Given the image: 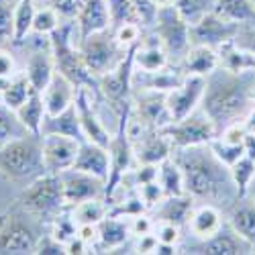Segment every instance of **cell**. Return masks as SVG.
Masks as SVG:
<instances>
[{
    "mask_svg": "<svg viewBox=\"0 0 255 255\" xmlns=\"http://www.w3.org/2000/svg\"><path fill=\"white\" fill-rule=\"evenodd\" d=\"M237 41L255 53V27H241V31L237 35Z\"/></svg>",
    "mask_w": 255,
    "mask_h": 255,
    "instance_id": "cell-57",
    "label": "cell"
},
{
    "mask_svg": "<svg viewBox=\"0 0 255 255\" xmlns=\"http://www.w3.org/2000/svg\"><path fill=\"white\" fill-rule=\"evenodd\" d=\"M253 94L255 72L233 74L223 68H217L206 78V90L200 109L210 117L217 131L221 133L225 127L245 119V115L253 106Z\"/></svg>",
    "mask_w": 255,
    "mask_h": 255,
    "instance_id": "cell-2",
    "label": "cell"
},
{
    "mask_svg": "<svg viewBox=\"0 0 255 255\" xmlns=\"http://www.w3.org/2000/svg\"><path fill=\"white\" fill-rule=\"evenodd\" d=\"M14 0H0V45L12 43L14 33Z\"/></svg>",
    "mask_w": 255,
    "mask_h": 255,
    "instance_id": "cell-45",
    "label": "cell"
},
{
    "mask_svg": "<svg viewBox=\"0 0 255 255\" xmlns=\"http://www.w3.org/2000/svg\"><path fill=\"white\" fill-rule=\"evenodd\" d=\"M61 23H63V18L59 16V12L47 4V6H43V8H37V10H35L33 33H35V35H41V37H49Z\"/></svg>",
    "mask_w": 255,
    "mask_h": 255,
    "instance_id": "cell-43",
    "label": "cell"
},
{
    "mask_svg": "<svg viewBox=\"0 0 255 255\" xmlns=\"http://www.w3.org/2000/svg\"><path fill=\"white\" fill-rule=\"evenodd\" d=\"M182 227L167 223V221H155L153 227V235L157 237L159 243H167V245H180L182 241Z\"/></svg>",
    "mask_w": 255,
    "mask_h": 255,
    "instance_id": "cell-48",
    "label": "cell"
},
{
    "mask_svg": "<svg viewBox=\"0 0 255 255\" xmlns=\"http://www.w3.org/2000/svg\"><path fill=\"white\" fill-rule=\"evenodd\" d=\"M215 12L241 27H255V0H217Z\"/></svg>",
    "mask_w": 255,
    "mask_h": 255,
    "instance_id": "cell-32",
    "label": "cell"
},
{
    "mask_svg": "<svg viewBox=\"0 0 255 255\" xmlns=\"http://www.w3.org/2000/svg\"><path fill=\"white\" fill-rule=\"evenodd\" d=\"M143 29L145 27L141 23H125L121 27H115L113 33H115L117 41H119L123 47H131V45H137L139 41H141V37L145 35Z\"/></svg>",
    "mask_w": 255,
    "mask_h": 255,
    "instance_id": "cell-47",
    "label": "cell"
},
{
    "mask_svg": "<svg viewBox=\"0 0 255 255\" xmlns=\"http://www.w3.org/2000/svg\"><path fill=\"white\" fill-rule=\"evenodd\" d=\"M76 37H78V31H76L74 20H63V23L49 35V47L53 53L55 70L61 76H66L76 88L86 86L102 100L98 78L88 70L86 61H84V57L80 53V45H78Z\"/></svg>",
    "mask_w": 255,
    "mask_h": 255,
    "instance_id": "cell-3",
    "label": "cell"
},
{
    "mask_svg": "<svg viewBox=\"0 0 255 255\" xmlns=\"http://www.w3.org/2000/svg\"><path fill=\"white\" fill-rule=\"evenodd\" d=\"M106 4L111 12V29L125 23H141V16L131 0H106Z\"/></svg>",
    "mask_w": 255,
    "mask_h": 255,
    "instance_id": "cell-40",
    "label": "cell"
},
{
    "mask_svg": "<svg viewBox=\"0 0 255 255\" xmlns=\"http://www.w3.org/2000/svg\"><path fill=\"white\" fill-rule=\"evenodd\" d=\"M78 45H80V53H82L84 61H86L88 70L96 78H100L102 74L117 68L123 61V57L127 55V51H129V47H123L117 41L113 29L94 33L86 39H82Z\"/></svg>",
    "mask_w": 255,
    "mask_h": 255,
    "instance_id": "cell-7",
    "label": "cell"
},
{
    "mask_svg": "<svg viewBox=\"0 0 255 255\" xmlns=\"http://www.w3.org/2000/svg\"><path fill=\"white\" fill-rule=\"evenodd\" d=\"M74 23L78 31V43L94 33L111 29V12H109L106 0H84Z\"/></svg>",
    "mask_w": 255,
    "mask_h": 255,
    "instance_id": "cell-18",
    "label": "cell"
},
{
    "mask_svg": "<svg viewBox=\"0 0 255 255\" xmlns=\"http://www.w3.org/2000/svg\"><path fill=\"white\" fill-rule=\"evenodd\" d=\"M55 61H53V53L51 47L47 45L43 47H37L29 53L27 57V66H25V76L29 78L33 90H39L43 94V90L47 88V84L51 82V78L55 76Z\"/></svg>",
    "mask_w": 255,
    "mask_h": 255,
    "instance_id": "cell-22",
    "label": "cell"
},
{
    "mask_svg": "<svg viewBox=\"0 0 255 255\" xmlns=\"http://www.w3.org/2000/svg\"><path fill=\"white\" fill-rule=\"evenodd\" d=\"M129 237H131L129 219L109 215L106 219H102L98 223V243H96L94 253L117 251V249H121L127 241H129Z\"/></svg>",
    "mask_w": 255,
    "mask_h": 255,
    "instance_id": "cell-25",
    "label": "cell"
},
{
    "mask_svg": "<svg viewBox=\"0 0 255 255\" xmlns=\"http://www.w3.org/2000/svg\"><path fill=\"white\" fill-rule=\"evenodd\" d=\"M76 92H78V88L74 86V84L66 76L55 72V76L47 84V88L43 90L45 113L49 117H53V115H59L66 109H70V106L74 104V100H76Z\"/></svg>",
    "mask_w": 255,
    "mask_h": 255,
    "instance_id": "cell-28",
    "label": "cell"
},
{
    "mask_svg": "<svg viewBox=\"0 0 255 255\" xmlns=\"http://www.w3.org/2000/svg\"><path fill=\"white\" fill-rule=\"evenodd\" d=\"M16 74H18V70H16L14 55L8 49L0 47V80H10Z\"/></svg>",
    "mask_w": 255,
    "mask_h": 255,
    "instance_id": "cell-54",
    "label": "cell"
},
{
    "mask_svg": "<svg viewBox=\"0 0 255 255\" xmlns=\"http://www.w3.org/2000/svg\"><path fill=\"white\" fill-rule=\"evenodd\" d=\"M82 4H84V0H49V6L55 8L63 20H74Z\"/></svg>",
    "mask_w": 255,
    "mask_h": 255,
    "instance_id": "cell-50",
    "label": "cell"
},
{
    "mask_svg": "<svg viewBox=\"0 0 255 255\" xmlns=\"http://www.w3.org/2000/svg\"><path fill=\"white\" fill-rule=\"evenodd\" d=\"M161 133L169 139L174 149H184V147H196V145H208L217 137V127L210 121V117L200 109H196L186 119L172 121L169 125L161 127Z\"/></svg>",
    "mask_w": 255,
    "mask_h": 255,
    "instance_id": "cell-9",
    "label": "cell"
},
{
    "mask_svg": "<svg viewBox=\"0 0 255 255\" xmlns=\"http://www.w3.org/2000/svg\"><path fill=\"white\" fill-rule=\"evenodd\" d=\"M31 92H33V86H31L29 78L25 76V72H18L16 76H12L6 82L4 92H2V104L16 113L20 106L27 102V98L31 96Z\"/></svg>",
    "mask_w": 255,
    "mask_h": 255,
    "instance_id": "cell-35",
    "label": "cell"
},
{
    "mask_svg": "<svg viewBox=\"0 0 255 255\" xmlns=\"http://www.w3.org/2000/svg\"><path fill=\"white\" fill-rule=\"evenodd\" d=\"M169 66V55L157 35H143L135 47V68L141 72H159Z\"/></svg>",
    "mask_w": 255,
    "mask_h": 255,
    "instance_id": "cell-23",
    "label": "cell"
},
{
    "mask_svg": "<svg viewBox=\"0 0 255 255\" xmlns=\"http://www.w3.org/2000/svg\"><path fill=\"white\" fill-rule=\"evenodd\" d=\"M157 182L161 184L165 196H180V194H186L184 176H182V169H180L178 161L174 159V155H169L167 159H163V161L159 163Z\"/></svg>",
    "mask_w": 255,
    "mask_h": 255,
    "instance_id": "cell-34",
    "label": "cell"
},
{
    "mask_svg": "<svg viewBox=\"0 0 255 255\" xmlns=\"http://www.w3.org/2000/svg\"><path fill=\"white\" fill-rule=\"evenodd\" d=\"M137 190V194L141 196L143 204L147 206V210H153L163 198H165V192H163V188L157 180H151V182H145L141 186L135 188Z\"/></svg>",
    "mask_w": 255,
    "mask_h": 255,
    "instance_id": "cell-46",
    "label": "cell"
},
{
    "mask_svg": "<svg viewBox=\"0 0 255 255\" xmlns=\"http://www.w3.org/2000/svg\"><path fill=\"white\" fill-rule=\"evenodd\" d=\"M74 169H80V172L92 174L100 180L106 182L111 172V155H109V147H102L98 143L92 141H82L80 143V151L78 157L74 161Z\"/></svg>",
    "mask_w": 255,
    "mask_h": 255,
    "instance_id": "cell-20",
    "label": "cell"
},
{
    "mask_svg": "<svg viewBox=\"0 0 255 255\" xmlns=\"http://www.w3.org/2000/svg\"><path fill=\"white\" fill-rule=\"evenodd\" d=\"M29 212L12 206L4 215H0V255L12 253L23 255L33 253L41 233L35 229L33 221L27 219Z\"/></svg>",
    "mask_w": 255,
    "mask_h": 255,
    "instance_id": "cell-6",
    "label": "cell"
},
{
    "mask_svg": "<svg viewBox=\"0 0 255 255\" xmlns=\"http://www.w3.org/2000/svg\"><path fill=\"white\" fill-rule=\"evenodd\" d=\"M245 135H247L245 125H243V121H239V123H233V125L225 127V129H223L217 137H221L223 141H229V143H237V145H241L243 139H245Z\"/></svg>",
    "mask_w": 255,
    "mask_h": 255,
    "instance_id": "cell-53",
    "label": "cell"
},
{
    "mask_svg": "<svg viewBox=\"0 0 255 255\" xmlns=\"http://www.w3.org/2000/svg\"><path fill=\"white\" fill-rule=\"evenodd\" d=\"M59 178L63 184V196H66L68 206H74L78 202L90 200V198H104L106 182L92 176V174L70 167L66 172H61Z\"/></svg>",
    "mask_w": 255,
    "mask_h": 255,
    "instance_id": "cell-16",
    "label": "cell"
},
{
    "mask_svg": "<svg viewBox=\"0 0 255 255\" xmlns=\"http://www.w3.org/2000/svg\"><path fill=\"white\" fill-rule=\"evenodd\" d=\"M14 206L29 212L35 219H53L61 210L70 208L63 196V184L59 174H43L23 188L14 200Z\"/></svg>",
    "mask_w": 255,
    "mask_h": 255,
    "instance_id": "cell-5",
    "label": "cell"
},
{
    "mask_svg": "<svg viewBox=\"0 0 255 255\" xmlns=\"http://www.w3.org/2000/svg\"><path fill=\"white\" fill-rule=\"evenodd\" d=\"M129 227L133 237H141V235H147V233H153L155 219H151L147 212H141V215H135L129 219Z\"/></svg>",
    "mask_w": 255,
    "mask_h": 255,
    "instance_id": "cell-51",
    "label": "cell"
},
{
    "mask_svg": "<svg viewBox=\"0 0 255 255\" xmlns=\"http://www.w3.org/2000/svg\"><path fill=\"white\" fill-rule=\"evenodd\" d=\"M41 135H66L78 141H86V135H84L80 119H78L76 104H72L70 109H66L59 115H53V117L47 115L43 121V127H41Z\"/></svg>",
    "mask_w": 255,
    "mask_h": 255,
    "instance_id": "cell-31",
    "label": "cell"
},
{
    "mask_svg": "<svg viewBox=\"0 0 255 255\" xmlns=\"http://www.w3.org/2000/svg\"><path fill=\"white\" fill-rule=\"evenodd\" d=\"M204 90H206L204 76H184V80L176 88L165 92V104L172 121H180L186 119L188 115H192L202 102Z\"/></svg>",
    "mask_w": 255,
    "mask_h": 255,
    "instance_id": "cell-11",
    "label": "cell"
},
{
    "mask_svg": "<svg viewBox=\"0 0 255 255\" xmlns=\"http://www.w3.org/2000/svg\"><path fill=\"white\" fill-rule=\"evenodd\" d=\"M208 147L212 149V153H215L225 165H233L237 159H241L243 155H245V147H243V143L241 145H237V143H229V141H223L221 137H215L210 143H208Z\"/></svg>",
    "mask_w": 255,
    "mask_h": 255,
    "instance_id": "cell-44",
    "label": "cell"
},
{
    "mask_svg": "<svg viewBox=\"0 0 255 255\" xmlns=\"http://www.w3.org/2000/svg\"><path fill=\"white\" fill-rule=\"evenodd\" d=\"M6 82H8V80H0V104H2V92H4Z\"/></svg>",
    "mask_w": 255,
    "mask_h": 255,
    "instance_id": "cell-62",
    "label": "cell"
},
{
    "mask_svg": "<svg viewBox=\"0 0 255 255\" xmlns=\"http://www.w3.org/2000/svg\"><path fill=\"white\" fill-rule=\"evenodd\" d=\"M253 104H255V94H253Z\"/></svg>",
    "mask_w": 255,
    "mask_h": 255,
    "instance_id": "cell-63",
    "label": "cell"
},
{
    "mask_svg": "<svg viewBox=\"0 0 255 255\" xmlns=\"http://www.w3.org/2000/svg\"><path fill=\"white\" fill-rule=\"evenodd\" d=\"M245 196H247L249 200H253V202H255V178L251 180V184H249V188H247V192H245Z\"/></svg>",
    "mask_w": 255,
    "mask_h": 255,
    "instance_id": "cell-60",
    "label": "cell"
},
{
    "mask_svg": "<svg viewBox=\"0 0 255 255\" xmlns=\"http://www.w3.org/2000/svg\"><path fill=\"white\" fill-rule=\"evenodd\" d=\"M100 98L86 86H80L78 92H76V111H78V119H80V125H82V131L86 135L88 141L92 143H98L102 147H109L113 135L109 133V129L104 127L102 119L98 117V111H96V102Z\"/></svg>",
    "mask_w": 255,
    "mask_h": 255,
    "instance_id": "cell-13",
    "label": "cell"
},
{
    "mask_svg": "<svg viewBox=\"0 0 255 255\" xmlns=\"http://www.w3.org/2000/svg\"><path fill=\"white\" fill-rule=\"evenodd\" d=\"M151 2H153L157 8H161V6H169V4H174L176 0H151Z\"/></svg>",
    "mask_w": 255,
    "mask_h": 255,
    "instance_id": "cell-61",
    "label": "cell"
},
{
    "mask_svg": "<svg viewBox=\"0 0 255 255\" xmlns=\"http://www.w3.org/2000/svg\"><path fill=\"white\" fill-rule=\"evenodd\" d=\"M255 249L239 237L229 223H225L215 235L206 239H194L192 245L186 247V253H200V255H247Z\"/></svg>",
    "mask_w": 255,
    "mask_h": 255,
    "instance_id": "cell-14",
    "label": "cell"
},
{
    "mask_svg": "<svg viewBox=\"0 0 255 255\" xmlns=\"http://www.w3.org/2000/svg\"><path fill=\"white\" fill-rule=\"evenodd\" d=\"M70 210L78 225H98L102 219L109 217V202L104 198H90L70 206Z\"/></svg>",
    "mask_w": 255,
    "mask_h": 255,
    "instance_id": "cell-36",
    "label": "cell"
},
{
    "mask_svg": "<svg viewBox=\"0 0 255 255\" xmlns=\"http://www.w3.org/2000/svg\"><path fill=\"white\" fill-rule=\"evenodd\" d=\"M184 80V74L172 68H165L159 72H141L135 70L133 74V90H157V92H169L176 88L178 84Z\"/></svg>",
    "mask_w": 255,
    "mask_h": 255,
    "instance_id": "cell-29",
    "label": "cell"
},
{
    "mask_svg": "<svg viewBox=\"0 0 255 255\" xmlns=\"http://www.w3.org/2000/svg\"><path fill=\"white\" fill-rule=\"evenodd\" d=\"M35 2L33 0H18L14 8V33L12 43L23 45L27 43L29 35L33 33V18H35Z\"/></svg>",
    "mask_w": 255,
    "mask_h": 255,
    "instance_id": "cell-37",
    "label": "cell"
},
{
    "mask_svg": "<svg viewBox=\"0 0 255 255\" xmlns=\"http://www.w3.org/2000/svg\"><path fill=\"white\" fill-rule=\"evenodd\" d=\"M133 153L137 163L159 165L174 153V145L161 133V129H149L141 139L133 143Z\"/></svg>",
    "mask_w": 255,
    "mask_h": 255,
    "instance_id": "cell-19",
    "label": "cell"
},
{
    "mask_svg": "<svg viewBox=\"0 0 255 255\" xmlns=\"http://www.w3.org/2000/svg\"><path fill=\"white\" fill-rule=\"evenodd\" d=\"M135 47L131 45L127 55L117 68L106 72L98 78L100 86V96L102 100L111 106V109L119 115L125 102H129L133 96V74H135Z\"/></svg>",
    "mask_w": 255,
    "mask_h": 255,
    "instance_id": "cell-10",
    "label": "cell"
},
{
    "mask_svg": "<svg viewBox=\"0 0 255 255\" xmlns=\"http://www.w3.org/2000/svg\"><path fill=\"white\" fill-rule=\"evenodd\" d=\"M219 68V53L208 45H190L186 55L180 59V72L184 76H204L208 78Z\"/></svg>",
    "mask_w": 255,
    "mask_h": 255,
    "instance_id": "cell-27",
    "label": "cell"
},
{
    "mask_svg": "<svg viewBox=\"0 0 255 255\" xmlns=\"http://www.w3.org/2000/svg\"><path fill=\"white\" fill-rule=\"evenodd\" d=\"M243 147H245V155H249L251 159H255V135L247 133L243 139Z\"/></svg>",
    "mask_w": 255,
    "mask_h": 255,
    "instance_id": "cell-58",
    "label": "cell"
},
{
    "mask_svg": "<svg viewBox=\"0 0 255 255\" xmlns=\"http://www.w3.org/2000/svg\"><path fill=\"white\" fill-rule=\"evenodd\" d=\"M84 253H90V247H88L86 241H82L78 235L66 243V255H84Z\"/></svg>",
    "mask_w": 255,
    "mask_h": 255,
    "instance_id": "cell-56",
    "label": "cell"
},
{
    "mask_svg": "<svg viewBox=\"0 0 255 255\" xmlns=\"http://www.w3.org/2000/svg\"><path fill=\"white\" fill-rule=\"evenodd\" d=\"M131 2L135 4L139 16H141V25L145 29H149L153 25L155 20V14H157V6L151 2V0H131Z\"/></svg>",
    "mask_w": 255,
    "mask_h": 255,
    "instance_id": "cell-52",
    "label": "cell"
},
{
    "mask_svg": "<svg viewBox=\"0 0 255 255\" xmlns=\"http://www.w3.org/2000/svg\"><path fill=\"white\" fill-rule=\"evenodd\" d=\"M227 223L239 237H243L255 249V202L247 196H241L227 210Z\"/></svg>",
    "mask_w": 255,
    "mask_h": 255,
    "instance_id": "cell-24",
    "label": "cell"
},
{
    "mask_svg": "<svg viewBox=\"0 0 255 255\" xmlns=\"http://www.w3.org/2000/svg\"><path fill=\"white\" fill-rule=\"evenodd\" d=\"M157 247V237L153 233H147V235L137 237V245H135V253H153Z\"/></svg>",
    "mask_w": 255,
    "mask_h": 255,
    "instance_id": "cell-55",
    "label": "cell"
},
{
    "mask_svg": "<svg viewBox=\"0 0 255 255\" xmlns=\"http://www.w3.org/2000/svg\"><path fill=\"white\" fill-rule=\"evenodd\" d=\"M217 0H176L174 6L178 8V12L188 20L190 25H194L196 20H200L206 12L215 10Z\"/></svg>",
    "mask_w": 255,
    "mask_h": 255,
    "instance_id": "cell-42",
    "label": "cell"
},
{
    "mask_svg": "<svg viewBox=\"0 0 255 255\" xmlns=\"http://www.w3.org/2000/svg\"><path fill=\"white\" fill-rule=\"evenodd\" d=\"M243 125H245V131H247V133H253V135H255V104L251 106V111L245 115Z\"/></svg>",
    "mask_w": 255,
    "mask_h": 255,
    "instance_id": "cell-59",
    "label": "cell"
},
{
    "mask_svg": "<svg viewBox=\"0 0 255 255\" xmlns=\"http://www.w3.org/2000/svg\"><path fill=\"white\" fill-rule=\"evenodd\" d=\"M149 29L161 41L169 59L180 61L190 49V45H192V41H190V23L178 12L174 4L157 8L155 20Z\"/></svg>",
    "mask_w": 255,
    "mask_h": 255,
    "instance_id": "cell-8",
    "label": "cell"
},
{
    "mask_svg": "<svg viewBox=\"0 0 255 255\" xmlns=\"http://www.w3.org/2000/svg\"><path fill=\"white\" fill-rule=\"evenodd\" d=\"M223 208L215 206V204H208V202H202V204H194L192 212H190V219L186 223V229L190 231V235L194 239H206L225 225L223 221Z\"/></svg>",
    "mask_w": 255,
    "mask_h": 255,
    "instance_id": "cell-21",
    "label": "cell"
},
{
    "mask_svg": "<svg viewBox=\"0 0 255 255\" xmlns=\"http://www.w3.org/2000/svg\"><path fill=\"white\" fill-rule=\"evenodd\" d=\"M194 198L190 194H180V196H165L153 210H155V221H167L174 223L182 229H186V223L190 219V212L194 208Z\"/></svg>",
    "mask_w": 255,
    "mask_h": 255,
    "instance_id": "cell-30",
    "label": "cell"
},
{
    "mask_svg": "<svg viewBox=\"0 0 255 255\" xmlns=\"http://www.w3.org/2000/svg\"><path fill=\"white\" fill-rule=\"evenodd\" d=\"M45 172L41 135H25L0 147V176L6 182L27 186Z\"/></svg>",
    "mask_w": 255,
    "mask_h": 255,
    "instance_id": "cell-4",
    "label": "cell"
},
{
    "mask_svg": "<svg viewBox=\"0 0 255 255\" xmlns=\"http://www.w3.org/2000/svg\"><path fill=\"white\" fill-rule=\"evenodd\" d=\"M25 135H29V131H27V127L20 123L16 113L10 111L8 106L0 104V147L18 139V137H25Z\"/></svg>",
    "mask_w": 255,
    "mask_h": 255,
    "instance_id": "cell-38",
    "label": "cell"
},
{
    "mask_svg": "<svg viewBox=\"0 0 255 255\" xmlns=\"http://www.w3.org/2000/svg\"><path fill=\"white\" fill-rule=\"evenodd\" d=\"M49 233L59 241L66 245L70 239H74L78 235V223L76 219L72 217V210L66 208V210H61L59 215H55L51 219V225H49Z\"/></svg>",
    "mask_w": 255,
    "mask_h": 255,
    "instance_id": "cell-39",
    "label": "cell"
},
{
    "mask_svg": "<svg viewBox=\"0 0 255 255\" xmlns=\"http://www.w3.org/2000/svg\"><path fill=\"white\" fill-rule=\"evenodd\" d=\"M80 143L74 137L66 135H41V151L47 174H61L74 167V161L80 151Z\"/></svg>",
    "mask_w": 255,
    "mask_h": 255,
    "instance_id": "cell-15",
    "label": "cell"
},
{
    "mask_svg": "<svg viewBox=\"0 0 255 255\" xmlns=\"http://www.w3.org/2000/svg\"><path fill=\"white\" fill-rule=\"evenodd\" d=\"M33 253H37V255H66V245L59 243L51 233H47V235L41 233Z\"/></svg>",
    "mask_w": 255,
    "mask_h": 255,
    "instance_id": "cell-49",
    "label": "cell"
},
{
    "mask_svg": "<svg viewBox=\"0 0 255 255\" xmlns=\"http://www.w3.org/2000/svg\"><path fill=\"white\" fill-rule=\"evenodd\" d=\"M219 53V68L233 72V74H245L255 72V53L241 45L237 39H231L227 43L217 47Z\"/></svg>",
    "mask_w": 255,
    "mask_h": 255,
    "instance_id": "cell-26",
    "label": "cell"
},
{
    "mask_svg": "<svg viewBox=\"0 0 255 255\" xmlns=\"http://www.w3.org/2000/svg\"><path fill=\"white\" fill-rule=\"evenodd\" d=\"M241 31V25L231 23V20L223 18L215 10L206 12L200 20L194 25H190V41L192 45H208V47H219L231 39H237Z\"/></svg>",
    "mask_w": 255,
    "mask_h": 255,
    "instance_id": "cell-12",
    "label": "cell"
},
{
    "mask_svg": "<svg viewBox=\"0 0 255 255\" xmlns=\"http://www.w3.org/2000/svg\"><path fill=\"white\" fill-rule=\"evenodd\" d=\"M16 117L20 119V123L27 127L29 133L41 135V127H43V121L47 117L43 94H41L39 90H33L31 96L27 98V102L16 111Z\"/></svg>",
    "mask_w": 255,
    "mask_h": 255,
    "instance_id": "cell-33",
    "label": "cell"
},
{
    "mask_svg": "<svg viewBox=\"0 0 255 255\" xmlns=\"http://www.w3.org/2000/svg\"><path fill=\"white\" fill-rule=\"evenodd\" d=\"M172 155L182 169L186 194H190L194 200L208 202L227 210L239 198L229 165H225L212 153L208 145L174 149Z\"/></svg>",
    "mask_w": 255,
    "mask_h": 255,
    "instance_id": "cell-1",
    "label": "cell"
},
{
    "mask_svg": "<svg viewBox=\"0 0 255 255\" xmlns=\"http://www.w3.org/2000/svg\"><path fill=\"white\" fill-rule=\"evenodd\" d=\"M133 113L145 123L161 129V127L172 123L167 104H165V92L157 90H133Z\"/></svg>",
    "mask_w": 255,
    "mask_h": 255,
    "instance_id": "cell-17",
    "label": "cell"
},
{
    "mask_svg": "<svg viewBox=\"0 0 255 255\" xmlns=\"http://www.w3.org/2000/svg\"><path fill=\"white\" fill-rule=\"evenodd\" d=\"M231 178L237 186V192H239V198L245 196L247 188L251 184V180L255 178V159H251L249 155H243L241 159H237L231 167Z\"/></svg>",
    "mask_w": 255,
    "mask_h": 255,
    "instance_id": "cell-41",
    "label": "cell"
}]
</instances>
